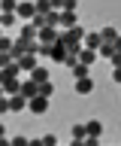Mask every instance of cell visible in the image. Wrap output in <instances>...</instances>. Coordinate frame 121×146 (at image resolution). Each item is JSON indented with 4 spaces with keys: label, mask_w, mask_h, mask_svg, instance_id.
<instances>
[{
    "label": "cell",
    "mask_w": 121,
    "mask_h": 146,
    "mask_svg": "<svg viewBox=\"0 0 121 146\" xmlns=\"http://www.w3.org/2000/svg\"><path fill=\"white\" fill-rule=\"evenodd\" d=\"M48 100H52V98H46V94H37V98H30V100H27V110H30V113H37V116H43V113H48Z\"/></svg>",
    "instance_id": "obj_1"
},
{
    "label": "cell",
    "mask_w": 121,
    "mask_h": 146,
    "mask_svg": "<svg viewBox=\"0 0 121 146\" xmlns=\"http://www.w3.org/2000/svg\"><path fill=\"white\" fill-rule=\"evenodd\" d=\"M15 15L21 21H30V18L37 15V6H33V0H18V9H15Z\"/></svg>",
    "instance_id": "obj_2"
},
{
    "label": "cell",
    "mask_w": 121,
    "mask_h": 146,
    "mask_svg": "<svg viewBox=\"0 0 121 146\" xmlns=\"http://www.w3.org/2000/svg\"><path fill=\"white\" fill-rule=\"evenodd\" d=\"M48 58H52L55 64H64V58H67V46L61 43V40H58V43H52V46H48Z\"/></svg>",
    "instance_id": "obj_3"
},
{
    "label": "cell",
    "mask_w": 121,
    "mask_h": 146,
    "mask_svg": "<svg viewBox=\"0 0 121 146\" xmlns=\"http://www.w3.org/2000/svg\"><path fill=\"white\" fill-rule=\"evenodd\" d=\"M39 43H46V46H52V43H58V27H52V25H46V27H39V36H37Z\"/></svg>",
    "instance_id": "obj_4"
},
{
    "label": "cell",
    "mask_w": 121,
    "mask_h": 146,
    "mask_svg": "<svg viewBox=\"0 0 121 146\" xmlns=\"http://www.w3.org/2000/svg\"><path fill=\"white\" fill-rule=\"evenodd\" d=\"M18 36H21V40H37L39 27L33 25V21H24V25H18Z\"/></svg>",
    "instance_id": "obj_5"
},
{
    "label": "cell",
    "mask_w": 121,
    "mask_h": 146,
    "mask_svg": "<svg viewBox=\"0 0 121 146\" xmlns=\"http://www.w3.org/2000/svg\"><path fill=\"white\" fill-rule=\"evenodd\" d=\"M18 67H21V73H30L33 67H37V52H24L18 58Z\"/></svg>",
    "instance_id": "obj_6"
},
{
    "label": "cell",
    "mask_w": 121,
    "mask_h": 146,
    "mask_svg": "<svg viewBox=\"0 0 121 146\" xmlns=\"http://www.w3.org/2000/svg\"><path fill=\"white\" fill-rule=\"evenodd\" d=\"M21 94H24V98H37V94H39V82L37 79H24V82H21Z\"/></svg>",
    "instance_id": "obj_7"
},
{
    "label": "cell",
    "mask_w": 121,
    "mask_h": 146,
    "mask_svg": "<svg viewBox=\"0 0 121 146\" xmlns=\"http://www.w3.org/2000/svg\"><path fill=\"white\" fill-rule=\"evenodd\" d=\"M27 107V98H24V94H9V113H21V110Z\"/></svg>",
    "instance_id": "obj_8"
},
{
    "label": "cell",
    "mask_w": 121,
    "mask_h": 146,
    "mask_svg": "<svg viewBox=\"0 0 121 146\" xmlns=\"http://www.w3.org/2000/svg\"><path fill=\"white\" fill-rule=\"evenodd\" d=\"M0 85H3V91H6V94H18V91H21V82H18V76H6V79L0 82Z\"/></svg>",
    "instance_id": "obj_9"
},
{
    "label": "cell",
    "mask_w": 121,
    "mask_h": 146,
    "mask_svg": "<svg viewBox=\"0 0 121 146\" xmlns=\"http://www.w3.org/2000/svg\"><path fill=\"white\" fill-rule=\"evenodd\" d=\"M91 91H94V79H91V76L76 79V94H91Z\"/></svg>",
    "instance_id": "obj_10"
},
{
    "label": "cell",
    "mask_w": 121,
    "mask_h": 146,
    "mask_svg": "<svg viewBox=\"0 0 121 146\" xmlns=\"http://www.w3.org/2000/svg\"><path fill=\"white\" fill-rule=\"evenodd\" d=\"M82 43L88 46V49H100V46H103V34H100V31H91V34H85Z\"/></svg>",
    "instance_id": "obj_11"
},
{
    "label": "cell",
    "mask_w": 121,
    "mask_h": 146,
    "mask_svg": "<svg viewBox=\"0 0 121 146\" xmlns=\"http://www.w3.org/2000/svg\"><path fill=\"white\" fill-rule=\"evenodd\" d=\"M79 61L91 67V64L97 61V49H88V46H82V52H79Z\"/></svg>",
    "instance_id": "obj_12"
},
{
    "label": "cell",
    "mask_w": 121,
    "mask_h": 146,
    "mask_svg": "<svg viewBox=\"0 0 121 146\" xmlns=\"http://www.w3.org/2000/svg\"><path fill=\"white\" fill-rule=\"evenodd\" d=\"M70 70H73V79H82V76H91V67H88V64H82V61H76L73 67H70Z\"/></svg>",
    "instance_id": "obj_13"
},
{
    "label": "cell",
    "mask_w": 121,
    "mask_h": 146,
    "mask_svg": "<svg viewBox=\"0 0 121 146\" xmlns=\"http://www.w3.org/2000/svg\"><path fill=\"white\" fill-rule=\"evenodd\" d=\"M70 137H73L76 143H85V140H88V131H85V125H73V131H70Z\"/></svg>",
    "instance_id": "obj_14"
},
{
    "label": "cell",
    "mask_w": 121,
    "mask_h": 146,
    "mask_svg": "<svg viewBox=\"0 0 121 146\" xmlns=\"http://www.w3.org/2000/svg\"><path fill=\"white\" fill-rule=\"evenodd\" d=\"M85 131H88V137H94V140H97V137L103 134V125L94 119V122H88V125H85Z\"/></svg>",
    "instance_id": "obj_15"
},
{
    "label": "cell",
    "mask_w": 121,
    "mask_h": 146,
    "mask_svg": "<svg viewBox=\"0 0 121 146\" xmlns=\"http://www.w3.org/2000/svg\"><path fill=\"white\" fill-rule=\"evenodd\" d=\"M30 79H37V82H48V70H46V67H39V64H37V67L30 70Z\"/></svg>",
    "instance_id": "obj_16"
},
{
    "label": "cell",
    "mask_w": 121,
    "mask_h": 146,
    "mask_svg": "<svg viewBox=\"0 0 121 146\" xmlns=\"http://www.w3.org/2000/svg\"><path fill=\"white\" fill-rule=\"evenodd\" d=\"M33 6H37V15H48L52 12V0H33Z\"/></svg>",
    "instance_id": "obj_17"
},
{
    "label": "cell",
    "mask_w": 121,
    "mask_h": 146,
    "mask_svg": "<svg viewBox=\"0 0 121 146\" xmlns=\"http://www.w3.org/2000/svg\"><path fill=\"white\" fill-rule=\"evenodd\" d=\"M100 34H103V43H112V46H115V40H118V31H115V27H103Z\"/></svg>",
    "instance_id": "obj_18"
},
{
    "label": "cell",
    "mask_w": 121,
    "mask_h": 146,
    "mask_svg": "<svg viewBox=\"0 0 121 146\" xmlns=\"http://www.w3.org/2000/svg\"><path fill=\"white\" fill-rule=\"evenodd\" d=\"M61 25H64V27L79 25V21H76V12H67V9H64V12H61Z\"/></svg>",
    "instance_id": "obj_19"
},
{
    "label": "cell",
    "mask_w": 121,
    "mask_h": 146,
    "mask_svg": "<svg viewBox=\"0 0 121 146\" xmlns=\"http://www.w3.org/2000/svg\"><path fill=\"white\" fill-rule=\"evenodd\" d=\"M18 9V0H0V12H15Z\"/></svg>",
    "instance_id": "obj_20"
},
{
    "label": "cell",
    "mask_w": 121,
    "mask_h": 146,
    "mask_svg": "<svg viewBox=\"0 0 121 146\" xmlns=\"http://www.w3.org/2000/svg\"><path fill=\"white\" fill-rule=\"evenodd\" d=\"M15 18H18L15 12H3V15H0V25H3V27H9V25H15Z\"/></svg>",
    "instance_id": "obj_21"
},
{
    "label": "cell",
    "mask_w": 121,
    "mask_h": 146,
    "mask_svg": "<svg viewBox=\"0 0 121 146\" xmlns=\"http://www.w3.org/2000/svg\"><path fill=\"white\" fill-rule=\"evenodd\" d=\"M112 52H115V46H112V43H103L100 49H97V55H103V58H112Z\"/></svg>",
    "instance_id": "obj_22"
},
{
    "label": "cell",
    "mask_w": 121,
    "mask_h": 146,
    "mask_svg": "<svg viewBox=\"0 0 121 146\" xmlns=\"http://www.w3.org/2000/svg\"><path fill=\"white\" fill-rule=\"evenodd\" d=\"M39 94L52 98V94H55V85H52V82H39Z\"/></svg>",
    "instance_id": "obj_23"
},
{
    "label": "cell",
    "mask_w": 121,
    "mask_h": 146,
    "mask_svg": "<svg viewBox=\"0 0 121 146\" xmlns=\"http://www.w3.org/2000/svg\"><path fill=\"white\" fill-rule=\"evenodd\" d=\"M9 113V94H0V116Z\"/></svg>",
    "instance_id": "obj_24"
},
{
    "label": "cell",
    "mask_w": 121,
    "mask_h": 146,
    "mask_svg": "<svg viewBox=\"0 0 121 146\" xmlns=\"http://www.w3.org/2000/svg\"><path fill=\"white\" fill-rule=\"evenodd\" d=\"M12 61H15V58H12L9 52H0V67H9Z\"/></svg>",
    "instance_id": "obj_25"
},
{
    "label": "cell",
    "mask_w": 121,
    "mask_h": 146,
    "mask_svg": "<svg viewBox=\"0 0 121 146\" xmlns=\"http://www.w3.org/2000/svg\"><path fill=\"white\" fill-rule=\"evenodd\" d=\"M12 49V40L9 36H0V52H9Z\"/></svg>",
    "instance_id": "obj_26"
},
{
    "label": "cell",
    "mask_w": 121,
    "mask_h": 146,
    "mask_svg": "<svg viewBox=\"0 0 121 146\" xmlns=\"http://www.w3.org/2000/svg\"><path fill=\"white\" fill-rule=\"evenodd\" d=\"M76 6H79V0H64V9H67V12H76Z\"/></svg>",
    "instance_id": "obj_27"
},
{
    "label": "cell",
    "mask_w": 121,
    "mask_h": 146,
    "mask_svg": "<svg viewBox=\"0 0 121 146\" xmlns=\"http://www.w3.org/2000/svg\"><path fill=\"white\" fill-rule=\"evenodd\" d=\"M109 61H112V67H121V52H118V49L112 52V58H109Z\"/></svg>",
    "instance_id": "obj_28"
},
{
    "label": "cell",
    "mask_w": 121,
    "mask_h": 146,
    "mask_svg": "<svg viewBox=\"0 0 121 146\" xmlns=\"http://www.w3.org/2000/svg\"><path fill=\"white\" fill-rule=\"evenodd\" d=\"M43 143H46V146H55L58 137H55V134H43Z\"/></svg>",
    "instance_id": "obj_29"
},
{
    "label": "cell",
    "mask_w": 121,
    "mask_h": 146,
    "mask_svg": "<svg viewBox=\"0 0 121 146\" xmlns=\"http://www.w3.org/2000/svg\"><path fill=\"white\" fill-rule=\"evenodd\" d=\"M112 79H115V82L121 85V67H115V70H112Z\"/></svg>",
    "instance_id": "obj_30"
},
{
    "label": "cell",
    "mask_w": 121,
    "mask_h": 146,
    "mask_svg": "<svg viewBox=\"0 0 121 146\" xmlns=\"http://www.w3.org/2000/svg\"><path fill=\"white\" fill-rule=\"evenodd\" d=\"M52 9H64V0H52Z\"/></svg>",
    "instance_id": "obj_31"
},
{
    "label": "cell",
    "mask_w": 121,
    "mask_h": 146,
    "mask_svg": "<svg viewBox=\"0 0 121 146\" xmlns=\"http://www.w3.org/2000/svg\"><path fill=\"white\" fill-rule=\"evenodd\" d=\"M6 140V128H3V122H0V143Z\"/></svg>",
    "instance_id": "obj_32"
},
{
    "label": "cell",
    "mask_w": 121,
    "mask_h": 146,
    "mask_svg": "<svg viewBox=\"0 0 121 146\" xmlns=\"http://www.w3.org/2000/svg\"><path fill=\"white\" fill-rule=\"evenodd\" d=\"M115 49H118V52H121V34H118V40H115Z\"/></svg>",
    "instance_id": "obj_33"
},
{
    "label": "cell",
    "mask_w": 121,
    "mask_h": 146,
    "mask_svg": "<svg viewBox=\"0 0 121 146\" xmlns=\"http://www.w3.org/2000/svg\"><path fill=\"white\" fill-rule=\"evenodd\" d=\"M0 94H6V91H3V85H0Z\"/></svg>",
    "instance_id": "obj_34"
},
{
    "label": "cell",
    "mask_w": 121,
    "mask_h": 146,
    "mask_svg": "<svg viewBox=\"0 0 121 146\" xmlns=\"http://www.w3.org/2000/svg\"><path fill=\"white\" fill-rule=\"evenodd\" d=\"M0 15H3V12H0ZM0 27H3V25H0Z\"/></svg>",
    "instance_id": "obj_35"
}]
</instances>
